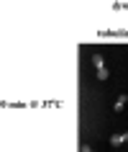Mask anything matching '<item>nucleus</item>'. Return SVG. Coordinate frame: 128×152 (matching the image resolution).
I'll return each instance as SVG.
<instances>
[{
    "label": "nucleus",
    "instance_id": "f257e3e1",
    "mask_svg": "<svg viewBox=\"0 0 128 152\" xmlns=\"http://www.w3.org/2000/svg\"><path fill=\"white\" fill-rule=\"evenodd\" d=\"M92 64H95L97 70H105V59H103V54H92Z\"/></svg>",
    "mask_w": 128,
    "mask_h": 152
},
{
    "label": "nucleus",
    "instance_id": "f03ea898",
    "mask_svg": "<svg viewBox=\"0 0 128 152\" xmlns=\"http://www.w3.org/2000/svg\"><path fill=\"white\" fill-rule=\"evenodd\" d=\"M126 103H128V96L123 93V96H120L118 101H115V111H123V108H126Z\"/></svg>",
    "mask_w": 128,
    "mask_h": 152
},
{
    "label": "nucleus",
    "instance_id": "7ed1b4c3",
    "mask_svg": "<svg viewBox=\"0 0 128 152\" xmlns=\"http://www.w3.org/2000/svg\"><path fill=\"white\" fill-rule=\"evenodd\" d=\"M108 77H110V70H108V67H105V70H97V80H108Z\"/></svg>",
    "mask_w": 128,
    "mask_h": 152
},
{
    "label": "nucleus",
    "instance_id": "20e7f679",
    "mask_svg": "<svg viewBox=\"0 0 128 152\" xmlns=\"http://www.w3.org/2000/svg\"><path fill=\"white\" fill-rule=\"evenodd\" d=\"M110 144H113V147H120V144H123V137H120V134H113L110 137Z\"/></svg>",
    "mask_w": 128,
    "mask_h": 152
},
{
    "label": "nucleus",
    "instance_id": "39448f33",
    "mask_svg": "<svg viewBox=\"0 0 128 152\" xmlns=\"http://www.w3.org/2000/svg\"><path fill=\"white\" fill-rule=\"evenodd\" d=\"M80 152H92V150H90L87 144H82V147H80Z\"/></svg>",
    "mask_w": 128,
    "mask_h": 152
},
{
    "label": "nucleus",
    "instance_id": "423d86ee",
    "mask_svg": "<svg viewBox=\"0 0 128 152\" xmlns=\"http://www.w3.org/2000/svg\"><path fill=\"white\" fill-rule=\"evenodd\" d=\"M120 137H123V142H128V132H123V134H120Z\"/></svg>",
    "mask_w": 128,
    "mask_h": 152
}]
</instances>
